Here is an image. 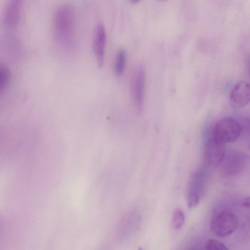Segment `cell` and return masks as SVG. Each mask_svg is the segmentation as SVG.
I'll list each match as a JSON object with an SVG mask.
<instances>
[{"instance_id": "7a4b0ae2", "label": "cell", "mask_w": 250, "mask_h": 250, "mask_svg": "<svg viewBox=\"0 0 250 250\" xmlns=\"http://www.w3.org/2000/svg\"><path fill=\"white\" fill-rule=\"evenodd\" d=\"M241 133V126L239 123L234 119L226 117L216 123L211 136L216 141L225 145L236 141Z\"/></svg>"}, {"instance_id": "ac0fdd59", "label": "cell", "mask_w": 250, "mask_h": 250, "mask_svg": "<svg viewBox=\"0 0 250 250\" xmlns=\"http://www.w3.org/2000/svg\"></svg>"}, {"instance_id": "2e32d148", "label": "cell", "mask_w": 250, "mask_h": 250, "mask_svg": "<svg viewBox=\"0 0 250 250\" xmlns=\"http://www.w3.org/2000/svg\"><path fill=\"white\" fill-rule=\"evenodd\" d=\"M138 250H144L141 247H139V248H138Z\"/></svg>"}, {"instance_id": "30bf717a", "label": "cell", "mask_w": 250, "mask_h": 250, "mask_svg": "<svg viewBox=\"0 0 250 250\" xmlns=\"http://www.w3.org/2000/svg\"><path fill=\"white\" fill-rule=\"evenodd\" d=\"M223 170L226 174L234 175L237 174L245 167V157L239 153L229 154L227 158H224ZM222 164V163H221Z\"/></svg>"}, {"instance_id": "ba28073f", "label": "cell", "mask_w": 250, "mask_h": 250, "mask_svg": "<svg viewBox=\"0 0 250 250\" xmlns=\"http://www.w3.org/2000/svg\"><path fill=\"white\" fill-rule=\"evenodd\" d=\"M106 39L104 26L99 23L96 27L93 41V50L99 67H102L104 62Z\"/></svg>"}, {"instance_id": "5b68a950", "label": "cell", "mask_w": 250, "mask_h": 250, "mask_svg": "<svg viewBox=\"0 0 250 250\" xmlns=\"http://www.w3.org/2000/svg\"><path fill=\"white\" fill-rule=\"evenodd\" d=\"M225 145L216 141L211 136L206 141L204 148V159L208 167L219 166L225 157Z\"/></svg>"}, {"instance_id": "8fae6325", "label": "cell", "mask_w": 250, "mask_h": 250, "mask_svg": "<svg viewBox=\"0 0 250 250\" xmlns=\"http://www.w3.org/2000/svg\"><path fill=\"white\" fill-rule=\"evenodd\" d=\"M126 62V52L123 49L118 52L115 62L114 70L117 76H121L124 73Z\"/></svg>"}, {"instance_id": "e0dca14e", "label": "cell", "mask_w": 250, "mask_h": 250, "mask_svg": "<svg viewBox=\"0 0 250 250\" xmlns=\"http://www.w3.org/2000/svg\"></svg>"}, {"instance_id": "6da1fadb", "label": "cell", "mask_w": 250, "mask_h": 250, "mask_svg": "<svg viewBox=\"0 0 250 250\" xmlns=\"http://www.w3.org/2000/svg\"><path fill=\"white\" fill-rule=\"evenodd\" d=\"M74 14L69 5L59 7L54 16V27L58 39L62 42H68L71 39L74 26Z\"/></svg>"}, {"instance_id": "3957f363", "label": "cell", "mask_w": 250, "mask_h": 250, "mask_svg": "<svg viewBox=\"0 0 250 250\" xmlns=\"http://www.w3.org/2000/svg\"><path fill=\"white\" fill-rule=\"evenodd\" d=\"M207 172L203 168L196 170L191 175L187 189V201L189 208L196 207L200 202L206 188Z\"/></svg>"}, {"instance_id": "5bb4252c", "label": "cell", "mask_w": 250, "mask_h": 250, "mask_svg": "<svg viewBox=\"0 0 250 250\" xmlns=\"http://www.w3.org/2000/svg\"><path fill=\"white\" fill-rule=\"evenodd\" d=\"M205 248L206 250H229L223 243L213 239L207 241Z\"/></svg>"}, {"instance_id": "277c9868", "label": "cell", "mask_w": 250, "mask_h": 250, "mask_svg": "<svg viewBox=\"0 0 250 250\" xmlns=\"http://www.w3.org/2000/svg\"><path fill=\"white\" fill-rule=\"evenodd\" d=\"M238 223V218L234 213L223 210L213 216L210 228L212 232L217 237H226L235 231Z\"/></svg>"}, {"instance_id": "8992f818", "label": "cell", "mask_w": 250, "mask_h": 250, "mask_svg": "<svg viewBox=\"0 0 250 250\" xmlns=\"http://www.w3.org/2000/svg\"><path fill=\"white\" fill-rule=\"evenodd\" d=\"M146 73L144 67L138 66L134 71L132 77V95L136 108L141 111L143 108Z\"/></svg>"}, {"instance_id": "4fadbf2b", "label": "cell", "mask_w": 250, "mask_h": 250, "mask_svg": "<svg viewBox=\"0 0 250 250\" xmlns=\"http://www.w3.org/2000/svg\"><path fill=\"white\" fill-rule=\"evenodd\" d=\"M10 79V72L4 65L0 67V91L4 90L8 84Z\"/></svg>"}, {"instance_id": "7c38bea8", "label": "cell", "mask_w": 250, "mask_h": 250, "mask_svg": "<svg viewBox=\"0 0 250 250\" xmlns=\"http://www.w3.org/2000/svg\"><path fill=\"white\" fill-rule=\"evenodd\" d=\"M185 216L184 212L180 208H176L173 211L172 217L173 227L176 229H181L184 224Z\"/></svg>"}, {"instance_id": "9a60e30c", "label": "cell", "mask_w": 250, "mask_h": 250, "mask_svg": "<svg viewBox=\"0 0 250 250\" xmlns=\"http://www.w3.org/2000/svg\"><path fill=\"white\" fill-rule=\"evenodd\" d=\"M242 205L246 208L250 207V197L245 198L242 202Z\"/></svg>"}, {"instance_id": "9c48e42d", "label": "cell", "mask_w": 250, "mask_h": 250, "mask_svg": "<svg viewBox=\"0 0 250 250\" xmlns=\"http://www.w3.org/2000/svg\"><path fill=\"white\" fill-rule=\"evenodd\" d=\"M21 1L11 0L6 4L3 13L4 24L9 27L16 26L19 22Z\"/></svg>"}, {"instance_id": "52a82bcc", "label": "cell", "mask_w": 250, "mask_h": 250, "mask_svg": "<svg viewBox=\"0 0 250 250\" xmlns=\"http://www.w3.org/2000/svg\"><path fill=\"white\" fill-rule=\"evenodd\" d=\"M229 104L233 108L245 106L250 103V84L246 81L238 82L232 88L229 96Z\"/></svg>"}]
</instances>
